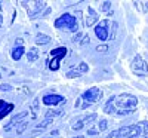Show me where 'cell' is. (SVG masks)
I'll list each match as a JSON object with an SVG mask.
<instances>
[{
  "label": "cell",
  "mask_w": 148,
  "mask_h": 138,
  "mask_svg": "<svg viewBox=\"0 0 148 138\" xmlns=\"http://www.w3.org/2000/svg\"><path fill=\"white\" fill-rule=\"evenodd\" d=\"M130 68H132V71L136 74V76H139V77L148 76V64L145 62V59H144L141 55H136V57L132 59Z\"/></svg>",
  "instance_id": "cell-1"
},
{
  "label": "cell",
  "mask_w": 148,
  "mask_h": 138,
  "mask_svg": "<svg viewBox=\"0 0 148 138\" xmlns=\"http://www.w3.org/2000/svg\"><path fill=\"white\" fill-rule=\"evenodd\" d=\"M114 103L121 107V108H126V110H132L136 107L138 104V98L136 97H133V95H129V94H121L119 97L114 98Z\"/></svg>",
  "instance_id": "cell-2"
},
{
  "label": "cell",
  "mask_w": 148,
  "mask_h": 138,
  "mask_svg": "<svg viewBox=\"0 0 148 138\" xmlns=\"http://www.w3.org/2000/svg\"><path fill=\"white\" fill-rule=\"evenodd\" d=\"M55 27L56 28H67L70 31H76L77 30V19L74 18L73 15H62L59 17L56 21H55Z\"/></svg>",
  "instance_id": "cell-3"
},
{
  "label": "cell",
  "mask_w": 148,
  "mask_h": 138,
  "mask_svg": "<svg viewBox=\"0 0 148 138\" xmlns=\"http://www.w3.org/2000/svg\"><path fill=\"white\" fill-rule=\"evenodd\" d=\"M99 98H102V91L99 88H90V89L83 92V95H82V99H84V101L89 103V104L96 103Z\"/></svg>",
  "instance_id": "cell-4"
},
{
  "label": "cell",
  "mask_w": 148,
  "mask_h": 138,
  "mask_svg": "<svg viewBox=\"0 0 148 138\" xmlns=\"http://www.w3.org/2000/svg\"><path fill=\"white\" fill-rule=\"evenodd\" d=\"M139 134H142V131H141V126H138V125H132V126H125L119 129V135L121 138H136Z\"/></svg>",
  "instance_id": "cell-5"
},
{
  "label": "cell",
  "mask_w": 148,
  "mask_h": 138,
  "mask_svg": "<svg viewBox=\"0 0 148 138\" xmlns=\"http://www.w3.org/2000/svg\"><path fill=\"white\" fill-rule=\"evenodd\" d=\"M65 54H67V49L65 48H58V49H55V51H52L53 59L51 61V64H49V68H51V70H58L59 61L65 57Z\"/></svg>",
  "instance_id": "cell-6"
},
{
  "label": "cell",
  "mask_w": 148,
  "mask_h": 138,
  "mask_svg": "<svg viewBox=\"0 0 148 138\" xmlns=\"http://www.w3.org/2000/svg\"><path fill=\"white\" fill-rule=\"evenodd\" d=\"M86 71H89V66L86 64V62H80L77 67H74L73 70H70V71L67 73V77H68V79L79 77V76H82V74L86 73Z\"/></svg>",
  "instance_id": "cell-7"
},
{
  "label": "cell",
  "mask_w": 148,
  "mask_h": 138,
  "mask_svg": "<svg viewBox=\"0 0 148 138\" xmlns=\"http://www.w3.org/2000/svg\"><path fill=\"white\" fill-rule=\"evenodd\" d=\"M107 26H108V21H101L98 26L95 27V34L98 36L99 40H108V31H107Z\"/></svg>",
  "instance_id": "cell-8"
},
{
  "label": "cell",
  "mask_w": 148,
  "mask_h": 138,
  "mask_svg": "<svg viewBox=\"0 0 148 138\" xmlns=\"http://www.w3.org/2000/svg\"><path fill=\"white\" fill-rule=\"evenodd\" d=\"M27 115H28V111H21L19 115H16V116H14L10 120H9V123L5 126V131H10L14 126H18V125L21 123V122H24V119L27 117Z\"/></svg>",
  "instance_id": "cell-9"
},
{
  "label": "cell",
  "mask_w": 148,
  "mask_h": 138,
  "mask_svg": "<svg viewBox=\"0 0 148 138\" xmlns=\"http://www.w3.org/2000/svg\"><path fill=\"white\" fill-rule=\"evenodd\" d=\"M64 97H61V95H56V94H49L46 97H43V103L46 106H56L59 103H62L64 101Z\"/></svg>",
  "instance_id": "cell-10"
},
{
  "label": "cell",
  "mask_w": 148,
  "mask_h": 138,
  "mask_svg": "<svg viewBox=\"0 0 148 138\" xmlns=\"http://www.w3.org/2000/svg\"><path fill=\"white\" fill-rule=\"evenodd\" d=\"M98 21V14L95 12L93 8H88V17H86V27H92L93 24Z\"/></svg>",
  "instance_id": "cell-11"
},
{
  "label": "cell",
  "mask_w": 148,
  "mask_h": 138,
  "mask_svg": "<svg viewBox=\"0 0 148 138\" xmlns=\"http://www.w3.org/2000/svg\"><path fill=\"white\" fill-rule=\"evenodd\" d=\"M52 122H53V119H45L42 123H39V125H37V126H36V129H34L31 134H33V135L39 134V131H43V129H46L47 126H51V125H52Z\"/></svg>",
  "instance_id": "cell-12"
},
{
  "label": "cell",
  "mask_w": 148,
  "mask_h": 138,
  "mask_svg": "<svg viewBox=\"0 0 148 138\" xmlns=\"http://www.w3.org/2000/svg\"><path fill=\"white\" fill-rule=\"evenodd\" d=\"M114 98L116 97H111L108 101H107V104H105V107H104V111L105 113H108V115H113V113H116L117 110H116V107H114Z\"/></svg>",
  "instance_id": "cell-13"
},
{
  "label": "cell",
  "mask_w": 148,
  "mask_h": 138,
  "mask_svg": "<svg viewBox=\"0 0 148 138\" xmlns=\"http://www.w3.org/2000/svg\"><path fill=\"white\" fill-rule=\"evenodd\" d=\"M27 58H28V62H36L37 58H39V49L37 48H31L28 54H27Z\"/></svg>",
  "instance_id": "cell-14"
},
{
  "label": "cell",
  "mask_w": 148,
  "mask_h": 138,
  "mask_svg": "<svg viewBox=\"0 0 148 138\" xmlns=\"http://www.w3.org/2000/svg\"><path fill=\"white\" fill-rule=\"evenodd\" d=\"M22 55H24V46H15L14 49H12V58H14L15 61H18Z\"/></svg>",
  "instance_id": "cell-15"
},
{
  "label": "cell",
  "mask_w": 148,
  "mask_h": 138,
  "mask_svg": "<svg viewBox=\"0 0 148 138\" xmlns=\"http://www.w3.org/2000/svg\"><path fill=\"white\" fill-rule=\"evenodd\" d=\"M36 43L37 45H47V43H51V37L46 36V34H37L36 36Z\"/></svg>",
  "instance_id": "cell-16"
},
{
  "label": "cell",
  "mask_w": 148,
  "mask_h": 138,
  "mask_svg": "<svg viewBox=\"0 0 148 138\" xmlns=\"http://www.w3.org/2000/svg\"><path fill=\"white\" fill-rule=\"evenodd\" d=\"M59 115H62V110H47L45 115V119H53Z\"/></svg>",
  "instance_id": "cell-17"
},
{
  "label": "cell",
  "mask_w": 148,
  "mask_h": 138,
  "mask_svg": "<svg viewBox=\"0 0 148 138\" xmlns=\"http://www.w3.org/2000/svg\"><path fill=\"white\" fill-rule=\"evenodd\" d=\"M30 110L33 111V115H31V119H36V116H37V110H39V98H36L34 101H33V104H31Z\"/></svg>",
  "instance_id": "cell-18"
},
{
  "label": "cell",
  "mask_w": 148,
  "mask_h": 138,
  "mask_svg": "<svg viewBox=\"0 0 148 138\" xmlns=\"http://www.w3.org/2000/svg\"><path fill=\"white\" fill-rule=\"evenodd\" d=\"M3 104H5L3 101H0V107H2ZM12 108H14V106H12V104H8V106H5V108H3L2 111H0V119H2V117H3L5 115H8V113H9V111H10Z\"/></svg>",
  "instance_id": "cell-19"
},
{
  "label": "cell",
  "mask_w": 148,
  "mask_h": 138,
  "mask_svg": "<svg viewBox=\"0 0 148 138\" xmlns=\"http://www.w3.org/2000/svg\"><path fill=\"white\" fill-rule=\"evenodd\" d=\"M27 126H28V122H27V120L21 122V123L18 125V126H16V134H18V135H19V134H22L24 131L27 129Z\"/></svg>",
  "instance_id": "cell-20"
},
{
  "label": "cell",
  "mask_w": 148,
  "mask_h": 138,
  "mask_svg": "<svg viewBox=\"0 0 148 138\" xmlns=\"http://www.w3.org/2000/svg\"><path fill=\"white\" fill-rule=\"evenodd\" d=\"M84 125H86V123H84V120H83V119H80L79 122H76V123L73 125V129H74V131H80V129L84 126Z\"/></svg>",
  "instance_id": "cell-21"
},
{
  "label": "cell",
  "mask_w": 148,
  "mask_h": 138,
  "mask_svg": "<svg viewBox=\"0 0 148 138\" xmlns=\"http://www.w3.org/2000/svg\"><path fill=\"white\" fill-rule=\"evenodd\" d=\"M107 126H108V122L105 120V119H101L99 120V123H98V128H99V131L102 132V131H105L107 129Z\"/></svg>",
  "instance_id": "cell-22"
},
{
  "label": "cell",
  "mask_w": 148,
  "mask_h": 138,
  "mask_svg": "<svg viewBox=\"0 0 148 138\" xmlns=\"http://www.w3.org/2000/svg\"><path fill=\"white\" fill-rule=\"evenodd\" d=\"M111 34H110V39H116V33H117V22L114 21L113 24H111Z\"/></svg>",
  "instance_id": "cell-23"
},
{
  "label": "cell",
  "mask_w": 148,
  "mask_h": 138,
  "mask_svg": "<svg viewBox=\"0 0 148 138\" xmlns=\"http://www.w3.org/2000/svg\"><path fill=\"white\" fill-rule=\"evenodd\" d=\"M83 36H84V34L79 31V33H77L76 36H74L73 39H71V40H73V43H80V42H82V39H83Z\"/></svg>",
  "instance_id": "cell-24"
},
{
  "label": "cell",
  "mask_w": 148,
  "mask_h": 138,
  "mask_svg": "<svg viewBox=\"0 0 148 138\" xmlns=\"http://www.w3.org/2000/svg\"><path fill=\"white\" fill-rule=\"evenodd\" d=\"M46 6L45 2H36V9H34V14H37V12H40L43 8Z\"/></svg>",
  "instance_id": "cell-25"
},
{
  "label": "cell",
  "mask_w": 148,
  "mask_h": 138,
  "mask_svg": "<svg viewBox=\"0 0 148 138\" xmlns=\"http://www.w3.org/2000/svg\"><path fill=\"white\" fill-rule=\"evenodd\" d=\"M96 51L98 52H107L108 51V46L107 45H99V46H96Z\"/></svg>",
  "instance_id": "cell-26"
},
{
  "label": "cell",
  "mask_w": 148,
  "mask_h": 138,
  "mask_svg": "<svg viewBox=\"0 0 148 138\" xmlns=\"http://www.w3.org/2000/svg\"><path fill=\"white\" fill-rule=\"evenodd\" d=\"M139 6H141V10L142 12H147L148 10V2H139Z\"/></svg>",
  "instance_id": "cell-27"
},
{
  "label": "cell",
  "mask_w": 148,
  "mask_h": 138,
  "mask_svg": "<svg viewBox=\"0 0 148 138\" xmlns=\"http://www.w3.org/2000/svg\"><path fill=\"white\" fill-rule=\"evenodd\" d=\"M142 126H144V131H142V134L148 138V122H144L142 123Z\"/></svg>",
  "instance_id": "cell-28"
},
{
  "label": "cell",
  "mask_w": 148,
  "mask_h": 138,
  "mask_svg": "<svg viewBox=\"0 0 148 138\" xmlns=\"http://www.w3.org/2000/svg\"><path fill=\"white\" fill-rule=\"evenodd\" d=\"M80 43H82V45H88V43H90V37H89V36H83V39H82Z\"/></svg>",
  "instance_id": "cell-29"
},
{
  "label": "cell",
  "mask_w": 148,
  "mask_h": 138,
  "mask_svg": "<svg viewBox=\"0 0 148 138\" xmlns=\"http://www.w3.org/2000/svg\"><path fill=\"white\" fill-rule=\"evenodd\" d=\"M110 8H111V2H104V3H102V8H101V9H102V10L105 12V10H108Z\"/></svg>",
  "instance_id": "cell-30"
},
{
  "label": "cell",
  "mask_w": 148,
  "mask_h": 138,
  "mask_svg": "<svg viewBox=\"0 0 148 138\" xmlns=\"http://www.w3.org/2000/svg\"><path fill=\"white\" fill-rule=\"evenodd\" d=\"M18 92H22V94H30V91H28V88H27V86L18 88Z\"/></svg>",
  "instance_id": "cell-31"
},
{
  "label": "cell",
  "mask_w": 148,
  "mask_h": 138,
  "mask_svg": "<svg viewBox=\"0 0 148 138\" xmlns=\"http://www.w3.org/2000/svg\"><path fill=\"white\" fill-rule=\"evenodd\" d=\"M12 86L10 85H0V91H10Z\"/></svg>",
  "instance_id": "cell-32"
},
{
  "label": "cell",
  "mask_w": 148,
  "mask_h": 138,
  "mask_svg": "<svg viewBox=\"0 0 148 138\" xmlns=\"http://www.w3.org/2000/svg\"><path fill=\"white\" fill-rule=\"evenodd\" d=\"M88 134H89V135H96V134H98V131H96V129H93V128H90V129L88 131Z\"/></svg>",
  "instance_id": "cell-33"
},
{
  "label": "cell",
  "mask_w": 148,
  "mask_h": 138,
  "mask_svg": "<svg viewBox=\"0 0 148 138\" xmlns=\"http://www.w3.org/2000/svg\"><path fill=\"white\" fill-rule=\"evenodd\" d=\"M22 43H24L22 39H16V40H15V45H16V46H22Z\"/></svg>",
  "instance_id": "cell-34"
},
{
  "label": "cell",
  "mask_w": 148,
  "mask_h": 138,
  "mask_svg": "<svg viewBox=\"0 0 148 138\" xmlns=\"http://www.w3.org/2000/svg\"><path fill=\"white\" fill-rule=\"evenodd\" d=\"M5 73H6V68H5V67H0V77H2Z\"/></svg>",
  "instance_id": "cell-35"
},
{
  "label": "cell",
  "mask_w": 148,
  "mask_h": 138,
  "mask_svg": "<svg viewBox=\"0 0 148 138\" xmlns=\"http://www.w3.org/2000/svg\"><path fill=\"white\" fill-rule=\"evenodd\" d=\"M2 21H3V17H2V15H0V24H2Z\"/></svg>",
  "instance_id": "cell-36"
},
{
  "label": "cell",
  "mask_w": 148,
  "mask_h": 138,
  "mask_svg": "<svg viewBox=\"0 0 148 138\" xmlns=\"http://www.w3.org/2000/svg\"><path fill=\"white\" fill-rule=\"evenodd\" d=\"M73 138H84V137H73Z\"/></svg>",
  "instance_id": "cell-37"
},
{
  "label": "cell",
  "mask_w": 148,
  "mask_h": 138,
  "mask_svg": "<svg viewBox=\"0 0 148 138\" xmlns=\"http://www.w3.org/2000/svg\"><path fill=\"white\" fill-rule=\"evenodd\" d=\"M0 10H2V5H0Z\"/></svg>",
  "instance_id": "cell-38"
},
{
  "label": "cell",
  "mask_w": 148,
  "mask_h": 138,
  "mask_svg": "<svg viewBox=\"0 0 148 138\" xmlns=\"http://www.w3.org/2000/svg\"><path fill=\"white\" fill-rule=\"evenodd\" d=\"M0 27H2V24H0Z\"/></svg>",
  "instance_id": "cell-39"
}]
</instances>
